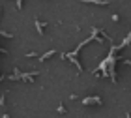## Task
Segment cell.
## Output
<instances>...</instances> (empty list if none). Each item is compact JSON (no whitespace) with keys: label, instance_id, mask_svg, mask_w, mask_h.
<instances>
[{"label":"cell","instance_id":"obj_1","mask_svg":"<svg viewBox=\"0 0 131 118\" xmlns=\"http://www.w3.org/2000/svg\"><path fill=\"white\" fill-rule=\"evenodd\" d=\"M43 26H45V25H43V23H39V21H36V28H38V30H39V34H43Z\"/></svg>","mask_w":131,"mask_h":118},{"label":"cell","instance_id":"obj_2","mask_svg":"<svg viewBox=\"0 0 131 118\" xmlns=\"http://www.w3.org/2000/svg\"><path fill=\"white\" fill-rule=\"evenodd\" d=\"M51 55H54V51H49V53H45V55H43V56H41V60H45V58H49V56H51Z\"/></svg>","mask_w":131,"mask_h":118},{"label":"cell","instance_id":"obj_3","mask_svg":"<svg viewBox=\"0 0 131 118\" xmlns=\"http://www.w3.org/2000/svg\"><path fill=\"white\" fill-rule=\"evenodd\" d=\"M21 4H23V0H17V8L21 9Z\"/></svg>","mask_w":131,"mask_h":118}]
</instances>
